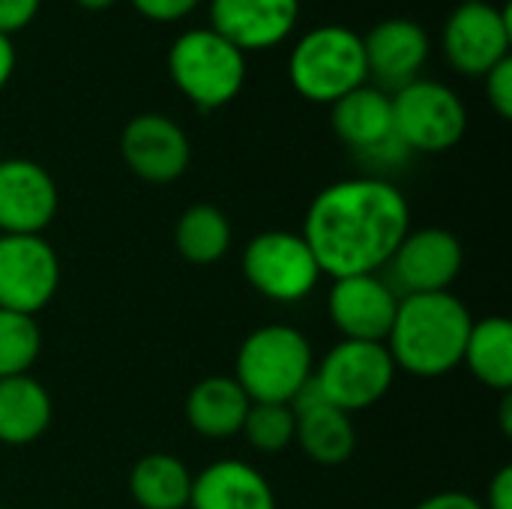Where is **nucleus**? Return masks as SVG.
Instances as JSON below:
<instances>
[{
  "label": "nucleus",
  "instance_id": "obj_1",
  "mask_svg": "<svg viewBox=\"0 0 512 509\" xmlns=\"http://www.w3.org/2000/svg\"><path fill=\"white\" fill-rule=\"evenodd\" d=\"M408 231L411 207L396 183L384 177H348L312 198L300 234L321 273L342 279L387 270Z\"/></svg>",
  "mask_w": 512,
  "mask_h": 509
},
{
  "label": "nucleus",
  "instance_id": "obj_2",
  "mask_svg": "<svg viewBox=\"0 0 512 509\" xmlns=\"http://www.w3.org/2000/svg\"><path fill=\"white\" fill-rule=\"evenodd\" d=\"M471 327L474 315L453 291L405 294L384 345L396 369L414 378H444L462 366Z\"/></svg>",
  "mask_w": 512,
  "mask_h": 509
},
{
  "label": "nucleus",
  "instance_id": "obj_3",
  "mask_svg": "<svg viewBox=\"0 0 512 509\" xmlns=\"http://www.w3.org/2000/svg\"><path fill=\"white\" fill-rule=\"evenodd\" d=\"M315 375V351L306 333L291 324H264L252 330L234 360V381L249 402L291 405Z\"/></svg>",
  "mask_w": 512,
  "mask_h": 509
},
{
  "label": "nucleus",
  "instance_id": "obj_4",
  "mask_svg": "<svg viewBox=\"0 0 512 509\" xmlns=\"http://www.w3.org/2000/svg\"><path fill=\"white\" fill-rule=\"evenodd\" d=\"M288 81L306 102H339L351 90L369 84L363 36L345 24H318L306 30L288 54Z\"/></svg>",
  "mask_w": 512,
  "mask_h": 509
},
{
  "label": "nucleus",
  "instance_id": "obj_5",
  "mask_svg": "<svg viewBox=\"0 0 512 509\" xmlns=\"http://www.w3.org/2000/svg\"><path fill=\"white\" fill-rule=\"evenodd\" d=\"M171 84L198 108L216 111L237 99L246 84V54L213 27H189L168 48Z\"/></svg>",
  "mask_w": 512,
  "mask_h": 509
},
{
  "label": "nucleus",
  "instance_id": "obj_6",
  "mask_svg": "<svg viewBox=\"0 0 512 509\" xmlns=\"http://www.w3.org/2000/svg\"><path fill=\"white\" fill-rule=\"evenodd\" d=\"M396 138L408 153L453 150L468 132V108L462 96L435 78H414L390 93Z\"/></svg>",
  "mask_w": 512,
  "mask_h": 509
},
{
  "label": "nucleus",
  "instance_id": "obj_7",
  "mask_svg": "<svg viewBox=\"0 0 512 509\" xmlns=\"http://www.w3.org/2000/svg\"><path fill=\"white\" fill-rule=\"evenodd\" d=\"M396 363L384 342H336L321 363H315L312 384L324 402L345 414L378 405L396 381Z\"/></svg>",
  "mask_w": 512,
  "mask_h": 509
},
{
  "label": "nucleus",
  "instance_id": "obj_8",
  "mask_svg": "<svg viewBox=\"0 0 512 509\" xmlns=\"http://www.w3.org/2000/svg\"><path fill=\"white\" fill-rule=\"evenodd\" d=\"M246 282L270 303L294 306L318 291L321 267L297 231H261L243 249Z\"/></svg>",
  "mask_w": 512,
  "mask_h": 509
},
{
  "label": "nucleus",
  "instance_id": "obj_9",
  "mask_svg": "<svg viewBox=\"0 0 512 509\" xmlns=\"http://www.w3.org/2000/svg\"><path fill=\"white\" fill-rule=\"evenodd\" d=\"M444 57L459 75L483 78L501 60L510 57L512 9L510 3L465 0L459 3L441 33Z\"/></svg>",
  "mask_w": 512,
  "mask_h": 509
},
{
  "label": "nucleus",
  "instance_id": "obj_10",
  "mask_svg": "<svg viewBox=\"0 0 512 509\" xmlns=\"http://www.w3.org/2000/svg\"><path fill=\"white\" fill-rule=\"evenodd\" d=\"M60 288V258L42 234H0V309L36 318Z\"/></svg>",
  "mask_w": 512,
  "mask_h": 509
},
{
  "label": "nucleus",
  "instance_id": "obj_11",
  "mask_svg": "<svg viewBox=\"0 0 512 509\" xmlns=\"http://www.w3.org/2000/svg\"><path fill=\"white\" fill-rule=\"evenodd\" d=\"M390 276L399 297L405 294H438L450 291L453 282L462 276L465 249L462 240L438 225L411 228L399 243L396 255L390 258Z\"/></svg>",
  "mask_w": 512,
  "mask_h": 509
},
{
  "label": "nucleus",
  "instance_id": "obj_12",
  "mask_svg": "<svg viewBox=\"0 0 512 509\" xmlns=\"http://www.w3.org/2000/svg\"><path fill=\"white\" fill-rule=\"evenodd\" d=\"M330 123L336 138L378 165H396L408 156L393 126V102L381 87H357L330 105Z\"/></svg>",
  "mask_w": 512,
  "mask_h": 509
},
{
  "label": "nucleus",
  "instance_id": "obj_13",
  "mask_svg": "<svg viewBox=\"0 0 512 509\" xmlns=\"http://www.w3.org/2000/svg\"><path fill=\"white\" fill-rule=\"evenodd\" d=\"M120 159L138 180L168 186L186 174L192 162V144L177 120L147 111L123 126Z\"/></svg>",
  "mask_w": 512,
  "mask_h": 509
},
{
  "label": "nucleus",
  "instance_id": "obj_14",
  "mask_svg": "<svg viewBox=\"0 0 512 509\" xmlns=\"http://www.w3.org/2000/svg\"><path fill=\"white\" fill-rule=\"evenodd\" d=\"M399 291L381 273H360L333 279L327 294V315L342 339L351 342H387L396 312Z\"/></svg>",
  "mask_w": 512,
  "mask_h": 509
},
{
  "label": "nucleus",
  "instance_id": "obj_15",
  "mask_svg": "<svg viewBox=\"0 0 512 509\" xmlns=\"http://www.w3.org/2000/svg\"><path fill=\"white\" fill-rule=\"evenodd\" d=\"M60 207V189L33 159H0V234H42Z\"/></svg>",
  "mask_w": 512,
  "mask_h": 509
},
{
  "label": "nucleus",
  "instance_id": "obj_16",
  "mask_svg": "<svg viewBox=\"0 0 512 509\" xmlns=\"http://www.w3.org/2000/svg\"><path fill=\"white\" fill-rule=\"evenodd\" d=\"M210 24L243 54L282 45L297 21L300 0H210Z\"/></svg>",
  "mask_w": 512,
  "mask_h": 509
},
{
  "label": "nucleus",
  "instance_id": "obj_17",
  "mask_svg": "<svg viewBox=\"0 0 512 509\" xmlns=\"http://www.w3.org/2000/svg\"><path fill=\"white\" fill-rule=\"evenodd\" d=\"M369 78L378 81L381 90H399L420 78L432 42L429 33L411 18H384L363 36Z\"/></svg>",
  "mask_w": 512,
  "mask_h": 509
},
{
  "label": "nucleus",
  "instance_id": "obj_18",
  "mask_svg": "<svg viewBox=\"0 0 512 509\" xmlns=\"http://www.w3.org/2000/svg\"><path fill=\"white\" fill-rule=\"evenodd\" d=\"M297 417L294 444L303 450V456L321 468H339L345 465L357 450V429L351 414L333 408L324 402L309 381V387L291 402Z\"/></svg>",
  "mask_w": 512,
  "mask_h": 509
},
{
  "label": "nucleus",
  "instance_id": "obj_19",
  "mask_svg": "<svg viewBox=\"0 0 512 509\" xmlns=\"http://www.w3.org/2000/svg\"><path fill=\"white\" fill-rule=\"evenodd\" d=\"M189 509H279L270 480L243 459H219L192 477Z\"/></svg>",
  "mask_w": 512,
  "mask_h": 509
},
{
  "label": "nucleus",
  "instance_id": "obj_20",
  "mask_svg": "<svg viewBox=\"0 0 512 509\" xmlns=\"http://www.w3.org/2000/svg\"><path fill=\"white\" fill-rule=\"evenodd\" d=\"M249 396L231 375H210L186 396V423L207 441L237 438L249 414Z\"/></svg>",
  "mask_w": 512,
  "mask_h": 509
},
{
  "label": "nucleus",
  "instance_id": "obj_21",
  "mask_svg": "<svg viewBox=\"0 0 512 509\" xmlns=\"http://www.w3.org/2000/svg\"><path fill=\"white\" fill-rule=\"evenodd\" d=\"M54 417L51 393L30 375L0 378V444L27 447L39 441Z\"/></svg>",
  "mask_w": 512,
  "mask_h": 509
},
{
  "label": "nucleus",
  "instance_id": "obj_22",
  "mask_svg": "<svg viewBox=\"0 0 512 509\" xmlns=\"http://www.w3.org/2000/svg\"><path fill=\"white\" fill-rule=\"evenodd\" d=\"M192 471L171 453H147L129 471V495L141 509H189Z\"/></svg>",
  "mask_w": 512,
  "mask_h": 509
},
{
  "label": "nucleus",
  "instance_id": "obj_23",
  "mask_svg": "<svg viewBox=\"0 0 512 509\" xmlns=\"http://www.w3.org/2000/svg\"><path fill=\"white\" fill-rule=\"evenodd\" d=\"M462 366L489 390L510 393L512 390V324L504 315H489L474 321Z\"/></svg>",
  "mask_w": 512,
  "mask_h": 509
},
{
  "label": "nucleus",
  "instance_id": "obj_24",
  "mask_svg": "<svg viewBox=\"0 0 512 509\" xmlns=\"http://www.w3.org/2000/svg\"><path fill=\"white\" fill-rule=\"evenodd\" d=\"M231 240V219L216 204H192L177 216L174 249L180 252L183 261L195 267H210L222 261L231 249Z\"/></svg>",
  "mask_w": 512,
  "mask_h": 509
},
{
  "label": "nucleus",
  "instance_id": "obj_25",
  "mask_svg": "<svg viewBox=\"0 0 512 509\" xmlns=\"http://www.w3.org/2000/svg\"><path fill=\"white\" fill-rule=\"evenodd\" d=\"M42 351V330L36 318L0 309V378L30 375Z\"/></svg>",
  "mask_w": 512,
  "mask_h": 509
},
{
  "label": "nucleus",
  "instance_id": "obj_26",
  "mask_svg": "<svg viewBox=\"0 0 512 509\" xmlns=\"http://www.w3.org/2000/svg\"><path fill=\"white\" fill-rule=\"evenodd\" d=\"M294 432H297V417L291 405H270V402H252L249 414L243 420L240 435L246 438V444L258 453H282L294 444Z\"/></svg>",
  "mask_w": 512,
  "mask_h": 509
},
{
  "label": "nucleus",
  "instance_id": "obj_27",
  "mask_svg": "<svg viewBox=\"0 0 512 509\" xmlns=\"http://www.w3.org/2000/svg\"><path fill=\"white\" fill-rule=\"evenodd\" d=\"M486 99L495 108V114L501 120L512 117V57L501 60L495 69H489L486 75Z\"/></svg>",
  "mask_w": 512,
  "mask_h": 509
},
{
  "label": "nucleus",
  "instance_id": "obj_28",
  "mask_svg": "<svg viewBox=\"0 0 512 509\" xmlns=\"http://www.w3.org/2000/svg\"><path fill=\"white\" fill-rule=\"evenodd\" d=\"M135 12L147 21H156V24H174V21H183L189 18L201 0H132Z\"/></svg>",
  "mask_w": 512,
  "mask_h": 509
},
{
  "label": "nucleus",
  "instance_id": "obj_29",
  "mask_svg": "<svg viewBox=\"0 0 512 509\" xmlns=\"http://www.w3.org/2000/svg\"><path fill=\"white\" fill-rule=\"evenodd\" d=\"M42 0H0V33L15 36L39 15Z\"/></svg>",
  "mask_w": 512,
  "mask_h": 509
},
{
  "label": "nucleus",
  "instance_id": "obj_30",
  "mask_svg": "<svg viewBox=\"0 0 512 509\" xmlns=\"http://www.w3.org/2000/svg\"><path fill=\"white\" fill-rule=\"evenodd\" d=\"M483 509H512V465L498 468V474L492 477Z\"/></svg>",
  "mask_w": 512,
  "mask_h": 509
},
{
  "label": "nucleus",
  "instance_id": "obj_31",
  "mask_svg": "<svg viewBox=\"0 0 512 509\" xmlns=\"http://www.w3.org/2000/svg\"><path fill=\"white\" fill-rule=\"evenodd\" d=\"M414 509H483V501L474 498V495H465V492H438V495H429L426 501H420Z\"/></svg>",
  "mask_w": 512,
  "mask_h": 509
},
{
  "label": "nucleus",
  "instance_id": "obj_32",
  "mask_svg": "<svg viewBox=\"0 0 512 509\" xmlns=\"http://www.w3.org/2000/svg\"><path fill=\"white\" fill-rule=\"evenodd\" d=\"M15 63H18L15 42H12V36H3V33H0V90L9 84V78H12V72H15Z\"/></svg>",
  "mask_w": 512,
  "mask_h": 509
},
{
  "label": "nucleus",
  "instance_id": "obj_33",
  "mask_svg": "<svg viewBox=\"0 0 512 509\" xmlns=\"http://www.w3.org/2000/svg\"><path fill=\"white\" fill-rule=\"evenodd\" d=\"M75 6H81V9H90V12H99V9H108V6H114L117 0H72Z\"/></svg>",
  "mask_w": 512,
  "mask_h": 509
},
{
  "label": "nucleus",
  "instance_id": "obj_34",
  "mask_svg": "<svg viewBox=\"0 0 512 509\" xmlns=\"http://www.w3.org/2000/svg\"><path fill=\"white\" fill-rule=\"evenodd\" d=\"M0 509H6V507H0Z\"/></svg>",
  "mask_w": 512,
  "mask_h": 509
}]
</instances>
